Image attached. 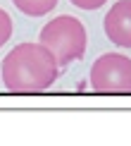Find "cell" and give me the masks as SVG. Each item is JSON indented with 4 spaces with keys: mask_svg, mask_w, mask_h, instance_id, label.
<instances>
[{
    "mask_svg": "<svg viewBox=\"0 0 131 146\" xmlns=\"http://www.w3.org/2000/svg\"><path fill=\"white\" fill-rule=\"evenodd\" d=\"M69 3L81 7V10H98V7H103L107 0H69Z\"/></svg>",
    "mask_w": 131,
    "mask_h": 146,
    "instance_id": "52a82bcc",
    "label": "cell"
},
{
    "mask_svg": "<svg viewBox=\"0 0 131 146\" xmlns=\"http://www.w3.org/2000/svg\"><path fill=\"white\" fill-rule=\"evenodd\" d=\"M3 84L7 91L26 94V91H45L55 84L60 65L55 55L41 43H19L14 46L0 65Z\"/></svg>",
    "mask_w": 131,
    "mask_h": 146,
    "instance_id": "6da1fadb",
    "label": "cell"
},
{
    "mask_svg": "<svg viewBox=\"0 0 131 146\" xmlns=\"http://www.w3.org/2000/svg\"><path fill=\"white\" fill-rule=\"evenodd\" d=\"M38 41L43 43L48 50L55 55L60 67H69L71 62L83 58L86 53V29L83 24L71 15H60L55 19H50L41 29Z\"/></svg>",
    "mask_w": 131,
    "mask_h": 146,
    "instance_id": "7a4b0ae2",
    "label": "cell"
},
{
    "mask_svg": "<svg viewBox=\"0 0 131 146\" xmlns=\"http://www.w3.org/2000/svg\"><path fill=\"white\" fill-rule=\"evenodd\" d=\"M12 3L26 17H45L50 15V10L57 7V0H12Z\"/></svg>",
    "mask_w": 131,
    "mask_h": 146,
    "instance_id": "5b68a950",
    "label": "cell"
},
{
    "mask_svg": "<svg viewBox=\"0 0 131 146\" xmlns=\"http://www.w3.org/2000/svg\"><path fill=\"white\" fill-rule=\"evenodd\" d=\"M12 29H14V24H12V17L0 7V48H3L7 41L12 38Z\"/></svg>",
    "mask_w": 131,
    "mask_h": 146,
    "instance_id": "8992f818",
    "label": "cell"
},
{
    "mask_svg": "<svg viewBox=\"0 0 131 146\" xmlns=\"http://www.w3.org/2000/svg\"><path fill=\"white\" fill-rule=\"evenodd\" d=\"M91 89L126 94L131 91V58L122 53H105L91 67Z\"/></svg>",
    "mask_w": 131,
    "mask_h": 146,
    "instance_id": "3957f363",
    "label": "cell"
},
{
    "mask_svg": "<svg viewBox=\"0 0 131 146\" xmlns=\"http://www.w3.org/2000/svg\"><path fill=\"white\" fill-rule=\"evenodd\" d=\"M105 34L119 48H131V0H117L105 15Z\"/></svg>",
    "mask_w": 131,
    "mask_h": 146,
    "instance_id": "277c9868",
    "label": "cell"
}]
</instances>
